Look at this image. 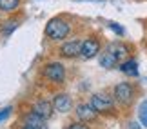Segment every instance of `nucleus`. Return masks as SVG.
Returning a JSON list of instances; mask_svg holds the SVG:
<instances>
[{
	"label": "nucleus",
	"instance_id": "obj_1",
	"mask_svg": "<svg viewBox=\"0 0 147 129\" xmlns=\"http://www.w3.org/2000/svg\"><path fill=\"white\" fill-rule=\"evenodd\" d=\"M127 57V47L120 42H115L111 46L104 49V53L100 55V66L105 69H113V67L120 66Z\"/></svg>",
	"mask_w": 147,
	"mask_h": 129
},
{
	"label": "nucleus",
	"instance_id": "obj_2",
	"mask_svg": "<svg viewBox=\"0 0 147 129\" xmlns=\"http://www.w3.org/2000/svg\"><path fill=\"white\" fill-rule=\"evenodd\" d=\"M69 31H71V26L62 18H51L46 26V35L51 40H62V38L69 35Z\"/></svg>",
	"mask_w": 147,
	"mask_h": 129
},
{
	"label": "nucleus",
	"instance_id": "obj_3",
	"mask_svg": "<svg viewBox=\"0 0 147 129\" xmlns=\"http://www.w3.org/2000/svg\"><path fill=\"white\" fill-rule=\"evenodd\" d=\"M134 98V87L129 82H120L115 87V100L122 105H129Z\"/></svg>",
	"mask_w": 147,
	"mask_h": 129
},
{
	"label": "nucleus",
	"instance_id": "obj_4",
	"mask_svg": "<svg viewBox=\"0 0 147 129\" xmlns=\"http://www.w3.org/2000/svg\"><path fill=\"white\" fill-rule=\"evenodd\" d=\"M91 107L96 111V113L102 115H107L115 109V104H113V98L111 97H105V95H93L91 97Z\"/></svg>",
	"mask_w": 147,
	"mask_h": 129
},
{
	"label": "nucleus",
	"instance_id": "obj_5",
	"mask_svg": "<svg viewBox=\"0 0 147 129\" xmlns=\"http://www.w3.org/2000/svg\"><path fill=\"white\" fill-rule=\"evenodd\" d=\"M44 75H46L51 82L55 84H62L65 78V67L62 66L60 62H51L44 67Z\"/></svg>",
	"mask_w": 147,
	"mask_h": 129
},
{
	"label": "nucleus",
	"instance_id": "obj_6",
	"mask_svg": "<svg viewBox=\"0 0 147 129\" xmlns=\"http://www.w3.org/2000/svg\"><path fill=\"white\" fill-rule=\"evenodd\" d=\"M100 53V42L96 38H86V40L82 42V57L84 58H94L96 55Z\"/></svg>",
	"mask_w": 147,
	"mask_h": 129
},
{
	"label": "nucleus",
	"instance_id": "obj_7",
	"mask_svg": "<svg viewBox=\"0 0 147 129\" xmlns=\"http://www.w3.org/2000/svg\"><path fill=\"white\" fill-rule=\"evenodd\" d=\"M82 53V42L80 40H71V42H65L64 46L60 47V55L64 58H75Z\"/></svg>",
	"mask_w": 147,
	"mask_h": 129
},
{
	"label": "nucleus",
	"instance_id": "obj_8",
	"mask_svg": "<svg viewBox=\"0 0 147 129\" xmlns=\"http://www.w3.org/2000/svg\"><path fill=\"white\" fill-rule=\"evenodd\" d=\"M96 111L91 107V104H78L76 105V116L80 118L82 122H91L96 118Z\"/></svg>",
	"mask_w": 147,
	"mask_h": 129
},
{
	"label": "nucleus",
	"instance_id": "obj_9",
	"mask_svg": "<svg viewBox=\"0 0 147 129\" xmlns=\"http://www.w3.org/2000/svg\"><path fill=\"white\" fill-rule=\"evenodd\" d=\"M53 109L58 111V113H67L71 109V98L69 95H56L55 100H53Z\"/></svg>",
	"mask_w": 147,
	"mask_h": 129
},
{
	"label": "nucleus",
	"instance_id": "obj_10",
	"mask_svg": "<svg viewBox=\"0 0 147 129\" xmlns=\"http://www.w3.org/2000/svg\"><path fill=\"white\" fill-rule=\"evenodd\" d=\"M33 111H35L36 115H40L42 118L47 120L49 116L53 115V104H49V102H46V100H42V102H38V104L35 105V109H33Z\"/></svg>",
	"mask_w": 147,
	"mask_h": 129
},
{
	"label": "nucleus",
	"instance_id": "obj_11",
	"mask_svg": "<svg viewBox=\"0 0 147 129\" xmlns=\"http://www.w3.org/2000/svg\"><path fill=\"white\" fill-rule=\"evenodd\" d=\"M26 126H31V127H35V129H40L42 126H46V118H42L40 115H36L35 111L33 113H29L26 116Z\"/></svg>",
	"mask_w": 147,
	"mask_h": 129
},
{
	"label": "nucleus",
	"instance_id": "obj_12",
	"mask_svg": "<svg viewBox=\"0 0 147 129\" xmlns=\"http://www.w3.org/2000/svg\"><path fill=\"white\" fill-rule=\"evenodd\" d=\"M120 69L125 73V75H129V76H136L138 75V64H136V60H123V62L120 64Z\"/></svg>",
	"mask_w": 147,
	"mask_h": 129
},
{
	"label": "nucleus",
	"instance_id": "obj_13",
	"mask_svg": "<svg viewBox=\"0 0 147 129\" xmlns=\"http://www.w3.org/2000/svg\"><path fill=\"white\" fill-rule=\"evenodd\" d=\"M20 0H0V9L2 11H13L18 7Z\"/></svg>",
	"mask_w": 147,
	"mask_h": 129
},
{
	"label": "nucleus",
	"instance_id": "obj_14",
	"mask_svg": "<svg viewBox=\"0 0 147 129\" xmlns=\"http://www.w3.org/2000/svg\"><path fill=\"white\" fill-rule=\"evenodd\" d=\"M138 118H140V122H142V126L147 127V100H145V102H142V105H140V109H138Z\"/></svg>",
	"mask_w": 147,
	"mask_h": 129
},
{
	"label": "nucleus",
	"instance_id": "obj_15",
	"mask_svg": "<svg viewBox=\"0 0 147 129\" xmlns=\"http://www.w3.org/2000/svg\"><path fill=\"white\" fill-rule=\"evenodd\" d=\"M4 24L5 26H2V29H0V31H2L4 35H9V33L13 31L16 26H18V22H16V20H9V22H4Z\"/></svg>",
	"mask_w": 147,
	"mask_h": 129
},
{
	"label": "nucleus",
	"instance_id": "obj_16",
	"mask_svg": "<svg viewBox=\"0 0 147 129\" xmlns=\"http://www.w3.org/2000/svg\"><path fill=\"white\" fill-rule=\"evenodd\" d=\"M67 129H89V126H86V122H73L67 126Z\"/></svg>",
	"mask_w": 147,
	"mask_h": 129
},
{
	"label": "nucleus",
	"instance_id": "obj_17",
	"mask_svg": "<svg viewBox=\"0 0 147 129\" xmlns=\"http://www.w3.org/2000/svg\"><path fill=\"white\" fill-rule=\"evenodd\" d=\"M109 27H111V29L115 31V33H118V35H123V27H120V26L116 24V22H111Z\"/></svg>",
	"mask_w": 147,
	"mask_h": 129
},
{
	"label": "nucleus",
	"instance_id": "obj_18",
	"mask_svg": "<svg viewBox=\"0 0 147 129\" xmlns=\"http://www.w3.org/2000/svg\"><path fill=\"white\" fill-rule=\"evenodd\" d=\"M9 115H11V107H5V109H2V111H0V122H2L4 118H7Z\"/></svg>",
	"mask_w": 147,
	"mask_h": 129
},
{
	"label": "nucleus",
	"instance_id": "obj_19",
	"mask_svg": "<svg viewBox=\"0 0 147 129\" xmlns=\"http://www.w3.org/2000/svg\"><path fill=\"white\" fill-rule=\"evenodd\" d=\"M129 126H131V129H142V127H138V124H134V122H133V124H129Z\"/></svg>",
	"mask_w": 147,
	"mask_h": 129
},
{
	"label": "nucleus",
	"instance_id": "obj_20",
	"mask_svg": "<svg viewBox=\"0 0 147 129\" xmlns=\"http://www.w3.org/2000/svg\"><path fill=\"white\" fill-rule=\"evenodd\" d=\"M22 129H35V127H31V126H24Z\"/></svg>",
	"mask_w": 147,
	"mask_h": 129
}]
</instances>
